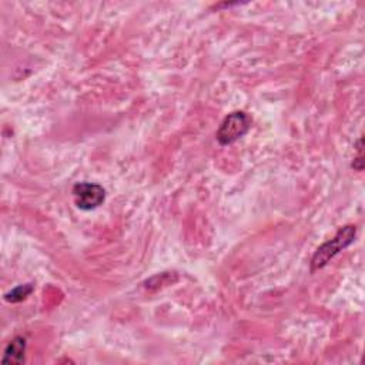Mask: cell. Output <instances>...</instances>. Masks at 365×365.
Masks as SVG:
<instances>
[{"label": "cell", "mask_w": 365, "mask_h": 365, "mask_svg": "<svg viewBox=\"0 0 365 365\" xmlns=\"http://www.w3.org/2000/svg\"><path fill=\"white\" fill-rule=\"evenodd\" d=\"M26 348H27V341L24 336H14L4 348V354L1 358L3 364H23L24 356H26Z\"/></svg>", "instance_id": "277c9868"}, {"label": "cell", "mask_w": 365, "mask_h": 365, "mask_svg": "<svg viewBox=\"0 0 365 365\" xmlns=\"http://www.w3.org/2000/svg\"><path fill=\"white\" fill-rule=\"evenodd\" d=\"M356 235V227L355 225H345L339 228V231L331 238L329 241L324 242L315 254L311 258V272H315L321 268H324L338 252H341L344 248L351 245Z\"/></svg>", "instance_id": "6da1fadb"}, {"label": "cell", "mask_w": 365, "mask_h": 365, "mask_svg": "<svg viewBox=\"0 0 365 365\" xmlns=\"http://www.w3.org/2000/svg\"><path fill=\"white\" fill-rule=\"evenodd\" d=\"M356 151H358V155L354 158V163H352V167L356 170V171H361L364 168V155H362V137L356 141Z\"/></svg>", "instance_id": "8992f818"}, {"label": "cell", "mask_w": 365, "mask_h": 365, "mask_svg": "<svg viewBox=\"0 0 365 365\" xmlns=\"http://www.w3.org/2000/svg\"><path fill=\"white\" fill-rule=\"evenodd\" d=\"M74 204L84 211L96 210L106 200V190L97 182H77L71 190Z\"/></svg>", "instance_id": "3957f363"}, {"label": "cell", "mask_w": 365, "mask_h": 365, "mask_svg": "<svg viewBox=\"0 0 365 365\" xmlns=\"http://www.w3.org/2000/svg\"><path fill=\"white\" fill-rule=\"evenodd\" d=\"M31 292H33V284L17 285L16 288H13V289H10L9 292L4 294V299H6L7 302H11V304L21 302V301L26 299Z\"/></svg>", "instance_id": "5b68a950"}, {"label": "cell", "mask_w": 365, "mask_h": 365, "mask_svg": "<svg viewBox=\"0 0 365 365\" xmlns=\"http://www.w3.org/2000/svg\"><path fill=\"white\" fill-rule=\"evenodd\" d=\"M251 127V118L244 111H232L221 121L215 138L221 145H230L244 137Z\"/></svg>", "instance_id": "7a4b0ae2"}]
</instances>
